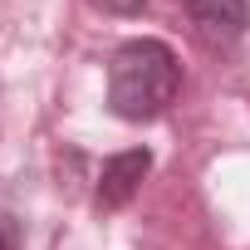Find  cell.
Segmentation results:
<instances>
[{"label": "cell", "instance_id": "obj_1", "mask_svg": "<svg viewBox=\"0 0 250 250\" xmlns=\"http://www.w3.org/2000/svg\"><path fill=\"white\" fill-rule=\"evenodd\" d=\"M182 88V64L162 40H128L108 64V108L128 123L167 113Z\"/></svg>", "mask_w": 250, "mask_h": 250}, {"label": "cell", "instance_id": "obj_2", "mask_svg": "<svg viewBox=\"0 0 250 250\" xmlns=\"http://www.w3.org/2000/svg\"><path fill=\"white\" fill-rule=\"evenodd\" d=\"M152 172V152L147 147H128V152H118L103 162L98 172V206L103 211H118V206H128L143 187V177Z\"/></svg>", "mask_w": 250, "mask_h": 250}, {"label": "cell", "instance_id": "obj_3", "mask_svg": "<svg viewBox=\"0 0 250 250\" xmlns=\"http://www.w3.org/2000/svg\"><path fill=\"white\" fill-rule=\"evenodd\" d=\"M187 15H191V25L206 44H235L250 25L245 0H187Z\"/></svg>", "mask_w": 250, "mask_h": 250}, {"label": "cell", "instance_id": "obj_4", "mask_svg": "<svg viewBox=\"0 0 250 250\" xmlns=\"http://www.w3.org/2000/svg\"><path fill=\"white\" fill-rule=\"evenodd\" d=\"M93 5H103V10H118V15H133V10H143V0H93Z\"/></svg>", "mask_w": 250, "mask_h": 250}, {"label": "cell", "instance_id": "obj_5", "mask_svg": "<svg viewBox=\"0 0 250 250\" xmlns=\"http://www.w3.org/2000/svg\"><path fill=\"white\" fill-rule=\"evenodd\" d=\"M0 250H10V230L5 226H0Z\"/></svg>", "mask_w": 250, "mask_h": 250}]
</instances>
